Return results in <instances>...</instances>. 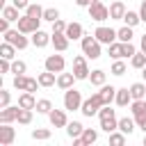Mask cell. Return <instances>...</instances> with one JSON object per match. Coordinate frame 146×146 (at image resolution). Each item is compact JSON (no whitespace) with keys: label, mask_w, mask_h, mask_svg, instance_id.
Listing matches in <instances>:
<instances>
[{"label":"cell","mask_w":146,"mask_h":146,"mask_svg":"<svg viewBox=\"0 0 146 146\" xmlns=\"http://www.w3.org/2000/svg\"><path fill=\"white\" fill-rule=\"evenodd\" d=\"M125 5L121 2V0H116V2H112L110 5V21H123V16H125Z\"/></svg>","instance_id":"2e32d148"},{"label":"cell","mask_w":146,"mask_h":146,"mask_svg":"<svg viewBox=\"0 0 146 146\" xmlns=\"http://www.w3.org/2000/svg\"><path fill=\"white\" fill-rule=\"evenodd\" d=\"M130 66H132V68H139V71H141V68L146 66V52L137 50V52H135V55L130 57Z\"/></svg>","instance_id":"f1b7e54d"},{"label":"cell","mask_w":146,"mask_h":146,"mask_svg":"<svg viewBox=\"0 0 146 146\" xmlns=\"http://www.w3.org/2000/svg\"><path fill=\"white\" fill-rule=\"evenodd\" d=\"M144 146H146V132H144Z\"/></svg>","instance_id":"6f0895ef"},{"label":"cell","mask_w":146,"mask_h":146,"mask_svg":"<svg viewBox=\"0 0 146 146\" xmlns=\"http://www.w3.org/2000/svg\"><path fill=\"white\" fill-rule=\"evenodd\" d=\"M36 78H39V84L46 87V89L57 84V73H52V71H43V73H39Z\"/></svg>","instance_id":"44dd1931"},{"label":"cell","mask_w":146,"mask_h":146,"mask_svg":"<svg viewBox=\"0 0 146 146\" xmlns=\"http://www.w3.org/2000/svg\"><path fill=\"white\" fill-rule=\"evenodd\" d=\"M9 103H11V94H9L7 89H0V110H2V107H7Z\"/></svg>","instance_id":"f6af8a7d"},{"label":"cell","mask_w":146,"mask_h":146,"mask_svg":"<svg viewBox=\"0 0 146 146\" xmlns=\"http://www.w3.org/2000/svg\"><path fill=\"white\" fill-rule=\"evenodd\" d=\"M11 5H14V7H18L21 11H25V9L30 7V0H11Z\"/></svg>","instance_id":"f907efd6"},{"label":"cell","mask_w":146,"mask_h":146,"mask_svg":"<svg viewBox=\"0 0 146 146\" xmlns=\"http://www.w3.org/2000/svg\"><path fill=\"white\" fill-rule=\"evenodd\" d=\"M80 139H82L84 146H91V144L98 141V130H94V128H84L82 135H80Z\"/></svg>","instance_id":"603a6c76"},{"label":"cell","mask_w":146,"mask_h":146,"mask_svg":"<svg viewBox=\"0 0 146 146\" xmlns=\"http://www.w3.org/2000/svg\"><path fill=\"white\" fill-rule=\"evenodd\" d=\"M16 46H11L9 41H2V46H0V57H5V59H14L16 57Z\"/></svg>","instance_id":"4316f807"},{"label":"cell","mask_w":146,"mask_h":146,"mask_svg":"<svg viewBox=\"0 0 146 146\" xmlns=\"http://www.w3.org/2000/svg\"><path fill=\"white\" fill-rule=\"evenodd\" d=\"M36 114H50V110H52V103L48 100V98H41V100H36Z\"/></svg>","instance_id":"74e56055"},{"label":"cell","mask_w":146,"mask_h":146,"mask_svg":"<svg viewBox=\"0 0 146 146\" xmlns=\"http://www.w3.org/2000/svg\"><path fill=\"white\" fill-rule=\"evenodd\" d=\"M116 36H119V41H132V27L130 25H123V27H119L116 30Z\"/></svg>","instance_id":"8d00e7d4"},{"label":"cell","mask_w":146,"mask_h":146,"mask_svg":"<svg viewBox=\"0 0 146 146\" xmlns=\"http://www.w3.org/2000/svg\"><path fill=\"white\" fill-rule=\"evenodd\" d=\"M110 144H112V146H123V144H125V132H121V130H119V132H116V130L110 132Z\"/></svg>","instance_id":"ab89813d"},{"label":"cell","mask_w":146,"mask_h":146,"mask_svg":"<svg viewBox=\"0 0 146 146\" xmlns=\"http://www.w3.org/2000/svg\"><path fill=\"white\" fill-rule=\"evenodd\" d=\"M80 107H82V94H80L75 87L66 89V91H64V110L75 112V110H80Z\"/></svg>","instance_id":"5b68a950"},{"label":"cell","mask_w":146,"mask_h":146,"mask_svg":"<svg viewBox=\"0 0 146 146\" xmlns=\"http://www.w3.org/2000/svg\"><path fill=\"white\" fill-rule=\"evenodd\" d=\"M50 41H52V34L43 32L41 27H39L36 32H32V46H34V48H46Z\"/></svg>","instance_id":"5bb4252c"},{"label":"cell","mask_w":146,"mask_h":146,"mask_svg":"<svg viewBox=\"0 0 146 146\" xmlns=\"http://www.w3.org/2000/svg\"><path fill=\"white\" fill-rule=\"evenodd\" d=\"M107 52H110L112 59H123V43H121V41L110 43V46H107Z\"/></svg>","instance_id":"83f0119b"},{"label":"cell","mask_w":146,"mask_h":146,"mask_svg":"<svg viewBox=\"0 0 146 146\" xmlns=\"http://www.w3.org/2000/svg\"><path fill=\"white\" fill-rule=\"evenodd\" d=\"M105 103H103V98H100V94L96 91V94H91L87 100H82V107H80V112L84 114V116H96L98 112H100V107H103Z\"/></svg>","instance_id":"3957f363"},{"label":"cell","mask_w":146,"mask_h":146,"mask_svg":"<svg viewBox=\"0 0 146 146\" xmlns=\"http://www.w3.org/2000/svg\"><path fill=\"white\" fill-rule=\"evenodd\" d=\"M89 82H91L94 87H103V84H105V71H100V68L91 71V73H89Z\"/></svg>","instance_id":"4dcf8cb0"},{"label":"cell","mask_w":146,"mask_h":146,"mask_svg":"<svg viewBox=\"0 0 146 146\" xmlns=\"http://www.w3.org/2000/svg\"><path fill=\"white\" fill-rule=\"evenodd\" d=\"M87 9H89V18L96 21V23H103V21L110 18V7H105V2H100V0H96V2L89 5Z\"/></svg>","instance_id":"8992f818"},{"label":"cell","mask_w":146,"mask_h":146,"mask_svg":"<svg viewBox=\"0 0 146 146\" xmlns=\"http://www.w3.org/2000/svg\"><path fill=\"white\" fill-rule=\"evenodd\" d=\"M141 75H144V80H146V66H144V68H141Z\"/></svg>","instance_id":"9f6ffc18"},{"label":"cell","mask_w":146,"mask_h":146,"mask_svg":"<svg viewBox=\"0 0 146 146\" xmlns=\"http://www.w3.org/2000/svg\"><path fill=\"white\" fill-rule=\"evenodd\" d=\"M64 34H66L71 41H75V39H82V36H84V27H82L80 23H75V21H73V23H68V25H66V32H64Z\"/></svg>","instance_id":"d6986e66"},{"label":"cell","mask_w":146,"mask_h":146,"mask_svg":"<svg viewBox=\"0 0 146 146\" xmlns=\"http://www.w3.org/2000/svg\"><path fill=\"white\" fill-rule=\"evenodd\" d=\"M98 94H100V98H103L105 105H112L114 98H116V87H112V84H103Z\"/></svg>","instance_id":"ffe728a7"},{"label":"cell","mask_w":146,"mask_h":146,"mask_svg":"<svg viewBox=\"0 0 146 146\" xmlns=\"http://www.w3.org/2000/svg\"><path fill=\"white\" fill-rule=\"evenodd\" d=\"M139 16H141V23H146V0H141L139 5Z\"/></svg>","instance_id":"f5cc1de1"},{"label":"cell","mask_w":146,"mask_h":146,"mask_svg":"<svg viewBox=\"0 0 146 146\" xmlns=\"http://www.w3.org/2000/svg\"><path fill=\"white\" fill-rule=\"evenodd\" d=\"M9 23H11V21H7V18H5V16H2V18H0V32H2V34H5V32H7V30H9Z\"/></svg>","instance_id":"816d5d0a"},{"label":"cell","mask_w":146,"mask_h":146,"mask_svg":"<svg viewBox=\"0 0 146 146\" xmlns=\"http://www.w3.org/2000/svg\"><path fill=\"white\" fill-rule=\"evenodd\" d=\"M18 112H21V105H7L0 110V123H14L18 119Z\"/></svg>","instance_id":"7c38bea8"},{"label":"cell","mask_w":146,"mask_h":146,"mask_svg":"<svg viewBox=\"0 0 146 146\" xmlns=\"http://www.w3.org/2000/svg\"><path fill=\"white\" fill-rule=\"evenodd\" d=\"M59 18V11L55 9V7H48V9H43V21H50V23H55Z\"/></svg>","instance_id":"7bdbcfd3"},{"label":"cell","mask_w":146,"mask_h":146,"mask_svg":"<svg viewBox=\"0 0 146 146\" xmlns=\"http://www.w3.org/2000/svg\"><path fill=\"white\" fill-rule=\"evenodd\" d=\"M39 87H41V84H39V78H27V89H25V91H32V94H34Z\"/></svg>","instance_id":"7dc6e473"},{"label":"cell","mask_w":146,"mask_h":146,"mask_svg":"<svg viewBox=\"0 0 146 146\" xmlns=\"http://www.w3.org/2000/svg\"><path fill=\"white\" fill-rule=\"evenodd\" d=\"M98 119H100V130H105L107 135L114 132V130H119V119H116V114H114V110L110 105H103L100 107Z\"/></svg>","instance_id":"6da1fadb"},{"label":"cell","mask_w":146,"mask_h":146,"mask_svg":"<svg viewBox=\"0 0 146 146\" xmlns=\"http://www.w3.org/2000/svg\"><path fill=\"white\" fill-rule=\"evenodd\" d=\"M2 39H5V41H9L11 46H16L18 50H25V48L32 43V39H27L18 27H16V30H7V32L2 34Z\"/></svg>","instance_id":"277c9868"},{"label":"cell","mask_w":146,"mask_h":146,"mask_svg":"<svg viewBox=\"0 0 146 146\" xmlns=\"http://www.w3.org/2000/svg\"><path fill=\"white\" fill-rule=\"evenodd\" d=\"M43 66H46V71L62 73V71H64V66H66V62H64V57H62V55H48V57H46V62H43Z\"/></svg>","instance_id":"30bf717a"},{"label":"cell","mask_w":146,"mask_h":146,"mask_svg":"<svg viewBox=\"0 0 146 146\" xmlns=\"http://www.w3.org/2000/svg\"><path fill=\"white\" fill-rule=\"evenodd\" d=\"M18 105L25 107V110H34V107H36V98H34V94H32V91H23V94L18 96Z\"/></svg>","instance_id":"7402d4cb"},{"label":"cell","mask_w":146,"mask_h":146,"mask_svg":"<svg viewBox=\"0 0 146 146\" xmlns=\"http://www.w3.org/2000/svg\"><path fill=\"white\" fill-rule=\"evenodd\" d=\"M32 116H34V110H25V107H21L16 121H18L21 125H30V123H32Z\"/></svg>","instance_id":"836d02e7"},{"label":"cell","mask_w":146,"mask_h":146,"mask_svg":"<svg viewBox=\"0 0 146 146\" xmlns=\"http://www.w3.org/2000/svg\"><path fill=\"white\" fill-rule=\"evenodd\" d=\"M16 23H18V30H21L23 34H32V32H36V30H39L41 18H32V16H27V14H25V16H21Z\"/></svg>","instance_id":"9c48e42d"},{"label":"cell","mask_w":146,"mask_h":146,"mask_svg":"<svg viewBox=\"0 0 146 146\" xmlns=\"http://www.w3.org/2000/svg\"><path fill=\"white\" fill-rule=\"evenodd\" d=\"M16 139V130L11 123H0V146H11Z\"/></svg>","instance_id":"8fae6325"},{"label":"cell","mask_w":146,"mask_h":146,"mask_svg":"<svg viewBox=\"0 0 146 146\" xmlns=\"http://www.w3.org/2000/svg\"><path fill=\"white\" fill-rule=\"evenodd\" d=\"M82 130H84V125H82L80 121H68V123H66V135H68L71 139L80 137V135H82Z\"/></svg>","instance_id":"d4e9b609"},{"label":"cell","mask_w":146,"mask_h":146,"mask_svg":"<svg viewBox=\"0 0 146 146\" xmlns=\"http://www.w3.org/2000/svg\"><path fill=\"white\" fill-rule=\"evenodd\" d=\"M94 36H96L100 43H105V46H110V43L119 41V36H116V30H112V27H107V25H98V27L94 30Z\"/></svg>","instance_id":"52a82bcc"},{"label":"cell","mask_w":146,"mask_h":146,"mask_svg":"<svg viewBox=\"0 0 146 146\" xmlns=\"http://www.w3.org/2000/svg\"><path fill=\"white\" fill-rule=\"evenodd\" d=\"M114 103H116L119 107H128V105L132 103L130 87H121V89H116V98H114Z\"/></svg>","instance_id":"9a60e30c"},{"label":"cell","mask_w":146,"mask_h":146,"mask_svg":"<svg viewBox=\"0 0 146 146\" xmlns=\"http://www.w3.org/2000/svg\"><path fill=\"white\" fill-rule=\"evenodd\" d=\"M139 50L146 52V34H141V39H139Z\"/></svg>","instance_id":"11a10c76"},{"label":"cell","mask_w":146,"mask_h":146,"mask_svg":"<svg viewBox=\"0 0 146 146\" xmlns=\"http://www.w3.org/2000/svg\"><path fill=\"white\" fill-rule=\"evenodd\" d=\"M14 89L25 91L27 89V75H14Z\"/></svg>","instance_id":"b9f144b4"},{"label":"cell","mask_w":146,"mask_h":146,"mask_svg":"<svg viewBox=\"0 0 146 146\" xmlns=\"http://www.w3.org/2000/svg\"><path fill=\"white\" fill-rule=\"evenodd\" d=\"M18 11H21V9H18V7H14V5H5V7H2V16H5L7 21H11V23L21 18V16H18Z\"/></svg>","instance_id":"f546056e"},{"label":"cell","mask_w":146,"mask_h":146,"mask_svg":"<svg viewBox=\"0 0 146 146\" xmlns=\"http://www.w3.org/2000/svg\"><path fill=\"white\" fill-rule=\"evenodd\" d=\"M123 23L125 25H130V27H135V25H139L141 23V16H139V11H125V16H123Z\"/></svg>","instance_id":"d6a6232c"},{"label":"cell","mask_w":146,"mask_h":146,"mask_svg":"<svg viewBox=\"0 0 146 146\" xmlns=\"http://www.w3.org/2000/svg\"><path fill=\"white\" fill-rule=\"evenodd\" d=\"M66 25H68V23H64L62 18H57V21L52 23V32H66Z\"/></svg>","instance_id":"c3c4849f"},{"label":"cell","mask_w":146,"mask_h":146,"mask_svg":"<svg viewBox=\"0 0 146 146\" xmlns=\"http://www.w3.org/2000/svg\"><path fill=\"white\" fill-rule=\"evenodd\" d=\"M0 73H11V59L0 57Z\"/></svg>","instance_id":"bcb514c9"},{"label":"cell","mask_w":146,"mask_h":146,"mask_svg":"<svg viewBox=\"0 0 146 146\" xmlns=\"http://www.w3.org/2000/svg\"><path fill=\"white\" fill-rule=\"evenodd\" d=\"M80 46H82V52H84L89 59H98V57L103 55V52H100V46H103V43H100L96 36H91V34H89V36H82V39H80Z\"/></svg>","instance_id":"7a4b0ae2"},{"label":"cell","mask_w":146,"mask_h":146,"mask_svg":"<svg viewBox=\"0 0 146 146\" xmlns=\"http://www.w3.org/2000/svg\"><path fill=\"white\" fill-rule=\"evenodd\" d=\"M130 112H132V116L144 114V112H146V103H144V100H132V103H130Z\"/></svg>","instance_id":"60d3db41"},{"label":"cell","mask_w":146,"mask_h":146,"mask_svg":"<svg viewBox=\"0 0 146 146\" xmlns=\"http://www.w3.org/2000/svg\"><path fill=\"white\" fill-rule=\"evenodd\" d=\"M68 41H71V39H68L64 32H52V41H50V43L55 46L57 52H64V50L68 48Z\"/></svg>","instance_id":"e0dca14e"},{"label":"cell","mask_w":146,"mask_h":146,"mask_svg":"<svg viewBox=\"0 0 146 146\" xmlns=\"http://www.w3.org/2000/svg\"><path fill=\"white\" fill-rule=\"evenodd\" d=\"M50 130L48 128H36V130H32V139H36V141H46V139H50Z\"/></svg>","instance_id":"f35d334b"},{"label":"cell","mask_w":146,"mask_h":146,"mask_svg":"<svg viewBox=\"0 0 146 146\" xmlns=\"http://www.w3.org/2000/svg\"><path fill=\"white\" fill-rule=\"evenodd\" d=\"M125 71H128V64H125L123 59H114L110 73H112V75H125Z\"/></svg>","instance_id":"d590c367"},{"label":"cell","mask_w":146,"mask_h":146,"mask_svg":"<svg viewBox=\"0 0 146 146\" xmlns=\"http://www.w3.org/2000/svg\"><path fill=\"white\" fill-rule=\"evenodd\" d=\"M78 78H75V73H57V87L62 89V91H66V89H71L73 87V82H75Z\"/></svg>","instance_id":"ac0fdd59"},{"label":"cell","mask_w":146,"mask_h":146,"mask_svg":"<svg viewBox=\"0 0 146 146\" xmlns=\"http://www.w3.org/2000/svg\"><path fill=\"white\" fill-rule=\"evenodd\" d=\"M11 73L14 75H25L27 73V64L23 59H11Z\"/></svg>","instance_id":"e575fe53"},{"label":"cell","mask_w":146,"mask_h":146,"mask_svg":"<svg viewBox=\"0 0 146 146\" xmlns=\"http://www.w3.org/2000/svg\"><path fill=\"white\" fill-rule=\"evenodd\" d=\"M96 0H75V5L78 7H89V5H94Z\"/></svg>","instance_id":"db71d44e"},{"label":"cell","mask_w":146,"mask_h":146,"mask_svg":"<svg viewBox=\"0 0 146 146\" xmlns=\"http://www.w3.org/2000/svg\"><path fill=\"white\" fill-rule=\"evenodd\" d=\"M25 14L32 16V18H41V21H43V7H41L39 2H30V7L25 9Z\"/></svg>","instance_id":"1f68e13d"},{"label":"cell","mask_w":146,"mask_h":146,"mask_svg":"<svg viewBox=\"0 0 146 146\" xmlns=\"http://www.w3.org/2000/svg\"><path fill=\"white\" fill-rule=\"evenodd\" d=\"M87 55H78V57H73V73H75V78L78 80H89V66H87Z\"/></svg>","instance_id":"ba28073f"},{"label":"cell","mask_w":146,"mask_h":146,"mask_svg":"<svg viewBox=\"0 0 146 146\" xmlns=\"http://www.w3.org/2000/svg\"><path fill=\"white\" fill-rule=\"evenodd\" d=\"M121 43H123V41H121ZM135 52H137L135 43H132V41H125V43H123V57H132Z\"/></svg>","instance_id":"ee69618b"},{"label":"cell","mask_w":146,"mask_h":146,"mask_svg":"<svg viewBox=\"0 0 146 146\" xmlns=\"http://www.w3.org/2000/svg\"><path fill=\"white\" fill-rule=\"evenodd\" d=\"M48 119H50V125L52 128H66V123H68V119H66V110H50V114H48Z\"/></svg>","instance_id":"4fadbf2b"},{"label":"cell","mask_w":146,"mask_h":146,"mask_svg":"<svg viewBox=\"0 0 146 146\" xmlns=\"http://www.w3.org/2000/svg\"><path fill=\"white\" fill-rule=\"evenodd\" d=\"M130 94H132V100H144V98H146V84H144V82L130 84Z\"/></svg>","instance_id":"484cf974"},{"label":"cell","mask_w":146,"mask_h":146,"mask_svg":"<svg viewBox=\"0 0 146 146\" xmlns=\"http://www.w3.org/2000/svg\"><path fill=\"white\" fill-rule=\"evenodd\" d=\"M135 123H137V128H141V130L146 132V112H144V114H137V116H135Z\"/></svg>","instance_id":"681fc988"},{"label":"cell","mask_w":146,"mask_h":146,"mask_svg":"<svg viewBox=\"0 0 146 146\" xmlns=\"http://www.w3.org/2000/svg\"><path fill=\"white\" fill-rule=\"evenodd\" d=\"M135 116L130 119V116H123V119H119V130L121 132H125V135H132L135 132Z\"/></svg>","instance_id":"cb8c5ba5"}]
</instances>
